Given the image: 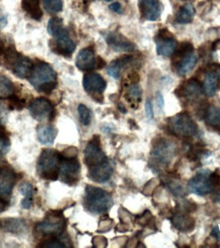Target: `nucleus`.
Listing matches in <instances>:
<instances>
[{
  "label": "nucleus",
  "mask_w": 220,
  "mask_h": 248,
  "mask_svg": "<svg viewBox=\"0 0 220 248\" xmlns=\"http://www.w3.org/2000/svg\"><path fill=\"white\" fill-rule=\"evenodd\" d=\"M57 76L54 69L45 62H39L33 66L29 76L30 84L38 92L49 94L56 87Z\"/></svg>",
  "instance_id": "nucleus-1"
},
{
  "label": "nucleus",
  "mask_w": 220,
  "mask_h": 248,
  "mask_svg": "<svg viewBox=\"0 0 220 248\" xmlns=\"http://www.w3.org/2000/svg\"><path fill=\"white\" fill-rule=\"evenodd\" d=\"M62 156L58 152L45 149L42 151L37 163V171L46 180H56L59 176V168Z\"/></svg>",
  "instance_id": "nucleus-2"
},
{
  "label": "nucleus",
  "mask_w": 220,
  "mask_h": 248,
  "mask_svg": "<svg viewBox=\"0 0 220 248\" xmlns=\"http://www.w3.org/2000/svg\"><path fill=\"white\" fill-rule=\"evenodd\" d=\"M113 204L111 195L101 188L88 185L85 190L86 209L93 214L107 212Z\"/></svg>",
  "instance_id": "nucleus-3"
},
{
  "label": "nucleus",
  "mask_w": 220,
  "mask_h": 248,
  "mask_svg": "<svg viewBox=\"0 0 220 248\" xmlns=\"http://www.w3.org/2000/svg\"><path fill=\"white\" fill-rule=\"evenodd\" d=\"M169 127L173 134L182 138H192L198 133L197 124L186 112L179 113L169 118Z\"/></svg>",
  "instance_id": "nucleus-4"
},
{
  "label": "nucleus",
  "mask_w": 220,
  "mask_h": 248,
  "mask_svg": "<svg viewBox=\"0 0 220 248\" xmlns=\"http://www.w3.org/2000/svg\"><path fill=\"white\" fill-rule=\"evenodd\" d=\"M218 180L215 174H211L208 170H201L195 177L188 181V189L197 195H206L211 193Z\"/></svg>",
  "instance_id": "nucleus-5"
},
{
  "label": "nucleus",
  "mask_w": 220,
  "mask_h": 248,
  "mask_svg": "<svg viewBox=\"0 0 220 248\" xmlns=\"http://www.w3.org/2000/svg\"><path fill=\"white\" fill-rule=\"evenodd\" d=\"M176 153L175 144L167 140H159L153 147L151 157L157 166L165 167L169 165Z\"/></svg>",
  "instance_id": "nucleus-6"
},
{
  "label": "nucleus",
  "mask_w": 220,
  "mask_h": 248,
  "mask_svg": "<svg viewBox=\"0 0 220 248\" xmlns=\"http://www.w3.org/2000/svg\"><path fill=\"white\" fill-rule=\"evenodd\" d=\"M67 226V221L61 214L53 213L50 214L47 218L39 223L36 227V230L43 235L59 236L64 233Z\"/></svg>",
  "instance_id": "nucleus-7"
},
{
  "label": "nucleus",
  "mask_w": 220,
  "mask_h": 248,
  "mask_svg": "<svg viewBox=\"0 0 220 248\" xmlns=\"http://www.w3.org/2000/svg\"><path fill=\"white\" fill-rule=\"evenodd\" d=\"M81 166L78 160L75 158H64L61 159L59 176L61 180L68 185H73L79 181Z\"/></svg>",
  "instance_id": "nucleus-8"
},
{
  "label": "nucleus",
  "mask_w": 220,
  "mask_h": 248,
  "mask_svg": "<svg viewBox=\"0 0 220 248\" xmlns=\"http://www.w3.org/2000/svg\"><path fill=\"white\" fill-rule=\"evenodd\" d=\"M30 113L38 121H49L54 116V107L45 98H37L30 105Z\"/></svg>",
  "instance_id": "nucleus-9"
},
{
  "label": "nucleus",
  "mask_w": 220,
  "mask_h": 248,
  "mask_svg": "<svg viewBox=\"0 0 220 248\" xmlns=\"http://www.w3.org/2000/svg\"><path fill=\"white\" fill-rule=\"evenodd\" d=\"M157 54L163 57H169L174 54L177 43L173 36L167 30H162L155 38Z\"/></svg>",
  "instance_id": "nucleus-10"
},
{
  "label": "nucleus",
  "mask_w": 220,
  "mask_h": 248,
  "mask_svg": "<svg viewBox=\"0 0 220 248\" xmlns=\"http://www.w3.org/2000/svg\"><path fill=\"white\" fill-rule=\"evenodd\" d=\"M17 181L15 171L9 167L0 168V199L9 200Z\"/></svg>",
  "instance_id": "nucleus-11"
},
{
  "label": "nucleus",
  "mask_w": 220,
  "mask_h": 248,
  "mask_svg": "<svg viewBox=\"0 0 220 248\" xmlns=\"http://www.w3.org/2000/svg\"><path fill=\"white\" fill-rule=\"evenodd\" d=\"M53 37L55 39L57 53L66 56H69L73 53V51L76 49V43L71 40L68 31L64 27L60 28Z\"/></svg>",
  "instance_id": "nucleus-12"
},
{
  "label": "nucleus",
  "mask_w": 220,
  "mask_h": 248,
  "mask_svg": "<svg viewBox=\"0 0 220 248\" xmlns=\"http://www.w3.org/2000/svg\"><path fill=\"white\" fill-rule=\"evenodd\" d=\"M83 86L89 94L96 96L101 95L102 93L106 89V81L99 74L95 72H90V74L85 75L83 78Z\"/></svg>",
  "instance_id": "nucleus-13"
},
{
  "label": "nucleus",
  "mask_w": 220,
  "mask_h": 248,
  "mask_svg": "<svg viewBox=\"0 0 220 248\" xmlns=\"http://www.w3.org/2000/svg\"><path fill=\"white\" fill-rule=\"evenodd\" d=\"M142 16L150 22L158 19L162 14V4L159 0H139Z\"/></svg>",
  "instance_id": "nucleus-14"
},
{
  "label": "nucleus",
  "mask_w": 220,
  "mask_h": 248,
  "mask_svg": "<svg viewBox=\"0 0 220 248\" xmlns=\"http://www.w3.org/2000/svg\"><path fill=\"white\" fill-rule=\"evenodd\" d=\"M106 43L114 50L118 52H132L135 49V46L118 32H110L105 35Z\"/></svg>",
  "instance_id": "nucleus-15"
},
{
  "label": "nucleus",
  "mask_w": 220,
  "mask_h": 248,
  "mask_svg": "<svg viewBox=\"0 0 220 248\" xmlns=\"http://www.w3.org/2000/svg\"><path fill=\"white\" fill-rule=\"evenodd\" d=\"M106 160L107 158L102 152L99 142L92 140L87 144L85 150V163L89 168L96 166V165L101 164Z\"/></svg>",
  "instance_id": "nucleus-16"
},
{
  "label": "nucleus",
  "mask_w": 220,
  "mask_h": 248,
  "mask_svg": "<svg viewBox=\"0 0 220 248\" xmlns=\"http://www.w3.org/2000/svg\"><path fill=\"white\" fill-rule=\"evenodd\" d=\"M112 173L113 167L108 159L101 164L96 165V166L89 168V177L98 183L107 182L112 176Z\"/></svg>",
  "instance_id": "nucleus-17"
},
{
  "label": "nucleus",
  "mask_w": 220,
  "mask_h": 248,
  "mask_svg": "<svg viewBox=\"0 0 220 248\" xmlns=\"http://www.w3.org/2000/svg\"><path fill=\"white\" fill-rule=\"evenodd\" d=\"M76 65L82 71H90L95 68L96 57L94 51L90 48L81 50L76 59Z\"/></svg>",
  "instance_id": "nucleus-18"
},
{
  "label": "nucleus",
  "mask_w": 220,
  "mask_h": 248,
  "mask_svg": "<svg viewBox=\"0 0 220 248\" xmlns=\"http://www.w3.org/2000/svg\"><path fill=\"white\" fill-rule=\"evenodd\" d=\"M181 92V97H184L187 100H193L198 98L203 93V86L195 78L186 80L184 85L179 89Z\"/></svg>",
  "instance_id": "nucleus-19"
},
{
  "label": "nucleus",
  "mask_w": 220,
  "mask_h": 248,
  "mask_svg": "<svg viewBox=\"0 0 220 248\" xmlns=\"http://www.w3.org/2000/svg\"><path fill=\"white\" fill-rule=\"evenodd\" d=\"M32 68H33V65L31 60L28 57L22 56V55H18L12 67H10V69L14 71V74L19 78H29L31 71H32Z\"/></svg>",
  "instance_id": "nucleus-20"
},
{
  "label": "nucleus",
  "mask_w": 220,
  "mask_h": 248,
  "mask_svg": "<svg viewBox=\"0 0 220 248\" xmlns=\"http://www.w3.org/2000/svg\"><path fill=\"white\" fill-rule=\"evenodd\" d=\"M56 137V129L50 124H41L37 127V138L40 143L44 146L53 144Z\"/></svg>",
  "instance_id": "nucleus-21"
},
{
  "label": "nucleus",
  "mask_w": 220,
  "mask_h": 248,
  "mask_svg": "<svg viewBox=\"0 0 220 248\" xmlns=\"http://www.w3.org/2000/svg\"><path fill=\"white\" fill-rule=\"evenodd\" d=\"M1 227H3V229L5 231L16 235L24 234L28 228V226L24 221V219H15V218L3 219V221L1 222Z\"/></svg>",
  "instance_id": "nucleus-22"
},
{
  "label": "nucleus",
  "mask_w": 220,
  "mask_h": 248,
  "mask_svg": "<svg viewBox=\"0 0 220 248\" xmlns=\"http://www.w3.org/2000/svg\"><path fill=\"white\" fill-rule=\"evenodd\" d=\"M132 60H133L132 56H122L117 60H114L107 67V74L111 78L118 79L120 78L122 69L127 67L131 63Z\"/></svg>",
  "instance_id": "nucleus-23"
},
{
  "label": "nucleus",
  "mask_w": 220,
  "mask_h": 248,
  "mask_svg": "<svg viewBox=\"0 0 220 248\" xmlns=\"http://www.w3.org/2000/svg\"><path fill=\"white\" fill-rule=\"evenodd\" d=\"M171 223L177 230L182 232L191 231L195 227V220L185 214H175L172 217Z\"/></svg>",
  "instance_id": "nucleus-24"
},
{
  "label": "nucleus",
  "mask_w": 220,
  "mask_h": 248,
  "mask_svg": "<svg viewBox=\"0 0 220 248\" xmlns=\"http://www.w3.org/2000/svg\"><path fill=\"white\" fill-rule=\"evenodd\" d=\"M198 61V55L196 53H192L190 55L186 56L185 58L182 59V61L179 62L177 64V74L180 76H186L187 75L188 72H191L193 70V68L196 66Z\"/></svg>",
  "instance_id": "nucleus-25"
},
{
  "label": "nucleus",
  "mask_w": 220,
  "mask_h": 248,
  "mask_svg": "<svg viewBox=\"0 0 220 248\" xmlns=\"http://www.w3.org/2000/svg\"><path fill=\"white\" fill-rule=\"evenodd\" d=\"M19 192L25 195L24 200L22 201V206L25 210H29L33 203L34 198V187L33 185L29 182H23L18 187Z\"/></svg>",
  "instance_id": "nucleus-26"
},
{
  "label": "nucleus",
  "mask_w": 220,
  "mask_h": 248,
  "mask_svg": "<svg viewBox=\"0 0 220 248\" xmlns=\"http://www.w3.org/2000/svg\"><path fill=\"white\" fill-rule=\"evenodd\" d=\"M22 6L29 16L36 20H40L43 16L40 8V0H22Z\"/></svg>",
  "instance_id": "nucleus-27"
},
{
  "label": "nucleus",
  "mask_w": 220,
  "mask_h": 248,
  "mask_svg": "<svg viewBox=\"0 0 220 248\" xmlns=\"http://www.w3.org/2000/svg\"><path fill=\"white\" fill-rule=\"evenodd\" d=\"M217 82L218 79L214 74V71L207 72L203 84V93H205L208 97H213L217 91Z\"/></svg>",
  "instance_id": "nucleus-28"
},
{
  "label": "nucleus",
  "mask_w": 220,
  "mask_h": 248,
  "mask_svg": "<svg viewBox=\"0 0 220 248\" xmlns=\"http://www.w3.org/2000/svg\"><path fill=\"white\" fill-rule=\"evenodd\" d=\"M195 16V7L192 3H186L176 14V22L179 24L191 23Z\"/></svg>",
  "instance_id": "nucleus-29"
},
{
  "label": "nucleus",
  "mask_w": 220,
  "mask_h": 248,
  "mask_svg": "<svg viewBox=\"0 0 220 248\" xmlns=\"http://www.w3.org/2000/svg\"><path fill=\"white\" fill-rule=\"evenodd\" d=\"M205 120L210 126L220 128V108L209 106L205 111Z\"/></svg>",
  "instance_id": "nucleus-30"
},
{
  "label": "nucleus",
  "mask_w": 220,
  "mask_h": 248,
  "mask_svg": "<svg viewBox=\"0 0 220 248\" xmlns=\"http://www.w3.org/2000/svg\"><path fill=\"white\" fill-rule=\"evenodd\" d=\"M15 87L12 80L4 76H0V98L6 99L14 96Z\"/></svg>",
  "instance_id": "nucleus-31"
},
{
  "label": "nucleus",
  "mask_w": 220,
  "mask_h": 248,
  "mask_svg": "<svg viewBox=\"0 0 220 248\" xmlns=\"http://www.w3.org/2000/svg\"><path fill=\"white\" fill-rule=\"evenodd\" d=\"M165 185L176 196H184L186 193V190L185 189L183 184L173 178H166Z\"/></svg>",
  "instance_id": "nucleus-32"
},
{
  "label": "nucleus",
  "mask_w": 220,
  "mask_h": 248,
  "mask_svg": "<svg viewBox=\"0 0 220 248\" xmlns=\"http://www.w3.org/2000/svg\"><path fill=\"white\" fill-rule=\"evenodd\" d=\"M45 10L49 14H57L62 10V0H42Z\"/></svg>",
  "instance_id": "nucleus-33"
},
{
  "label": "nucleus",
  "mask_w": 220,
  "mask_h": 248,
  "mask_svg": "<svg viewBox=\"0 0 220 248\" xmlns=\"http://www.w3.org/2000/svg\"><path fill=\"white\" fill-rule=\"evenodd\" d=\"M78 112H79L80 121L83 125H89L91 122V117H92L91 110L84 104H80L78 107Z\"/></svg>",
  "instance_id": "nucleus-34"
},
{
  "label": "nucleus",
  "mask_w": 220,
  "mask_h": 248,
  "mask_svg": "<svg viewBox=\"0 0 220 248\" xmlns=\"http://www.w3.org/2000/svg\"><path fill=\"white\" fill-rule=\"evenodd\" d=\"M174 53H175V57H176L177 59H183V58H185L186 56H187V55H190V54L193 53V46H192L191 43L185 42V43H183V44L181 45V47H180L179 49L176 48Z\"/></svg>",
  "instance_id": "nucleus-35"
},
{
  "label": "nucleus",
  "mask_w": 220,
  "mask_h": 248,
  "mask_svg": "<svg viewBox=\"0 0 220 248\" xmlns=\"http://www.w3.org/2000/svg\"><path fill=\"white\" fill-rule=\"evenodd\" d=\"M64 26H62V19L59 18V17H52L49 23L47 25V32L49 33V35L53 36L57 31L62 28Z\"/></svg>",
  "instance_id": "nucleus-36"
},
{
  "label": "nucleus",
  "mask_w": 220,
  "mask_h": 248,
  "mask_svg": "<svg viewBox=\"0 0 220 248\" xmlns=\"http://www.w3.org/2000/svg\"><path fill=\"white\" fill-rule=\"evenodd\" d=\"M128 96L130 97V99L134 100V101H141L142 98V89L139 85L137 84H133L129 90H128Z\"/></svg>",
  "instance_id": "nucleus-37"
},
{
  "label": "nucleus",
  "mask_w": 220,
  "mask_h": 248,
  "mask_svg": "<svg viewBox=\"0 0 220 248\" xmlns=\"http://www.w3.org/2000/svg\"><path fill=\"white\" fill-rule=\"evenodd\" d=\"M40 247H44V248H66L68 247L67 242L62 239H58V238H53L50 239L48 241H46L44 244L40 245Z\"/></svg>",
  "instance_id": "nucleus-38"
},
{
  "label": "nucleus",
  "mask_w": 220,
  "mask_h": 248,
  "mask_svg": "<svg viewBox=\"0 0 220 248\" xmlns=\"http://www.w3.org/2000/svg\"><path fill=\"white\" fill-rule=\"evenodd\" d=\"M10 142L4 134H0V158L9 151Z\"/></svg>",
  "instance_id": "nucleus-39"
},
{
  "label": "nucleus",
  "mask_w": 220,
  "mask_h": 248,
  "mask_svg": "<svg viewBox=\"0 0 220 248\" xmlns=\"http://www.w3.org/2000/svg\"><path fill=\"white\" fill-rule=\"evenodd\" d=\"M145 112H146V116L148 119H153L154 117V111H153V106H152V102L150 100L146 101L145 104Z\"/></svg>",
  "instance_id": "nucleus-40"
},
{
  "label": "nucleus",
  "mask_w": 220,
  "mask_h": 248,
  "mask_svg": "<svg viewBox=\"0 0 220 248\" xmlns=\"http://www.w3.org/2000/svg\"><path fill=\"white\" fill-rule=\"evenodd\" d=\"M77 153H78V151H77L76 148L69 147L68 149H67V150L64 152V154H62V157H64V158H68V159H70V158H76Z\"/></svg>",
  "instance_id": "nucleus-41"
},
{
  "label": "nucleus",
  "mask_w": 220,
  "mask_h": 248,
  "mask_svg": "<svg viewBox=\"0 0 220 248\" xmlns=\"http://www.w3.org/2000/svg\"><path fill=\"white\" fill-rule=\"evenodd\" d=\"M109 8L111 12H113L115 14H121V12H122V7H121L120 3H118V2H114V3L110 4Z\"/></svg>",
  "instance_id": "nucleus-42"
},
{
  "label": "nucleus",
  "mask_w": 220,
  "mask_h": 248,
  "mask_svg": "<svg viewBox=\"0 0 220 248\" xmlns=\"http://www.w3.org/2000/svg\"><path fill=\"white\" fill-rule=\"evenodd\" d=\"M156 102H157V104H158L159 108L162 109L164 106V100H163V96L160 92H158L156 94Z\"/></svg>",
  "instance_id": "nucleus-43"
},
{
  "label": "nucleus",
  "mask_w": 220,
  "mask_h": 248,
  "mask_svg": "<svg viewBox=\"0 0 220 248\" xmlns=\"http://www.w3.org/2000/svg\"><path fill=\"white\" fill-rule=\"evenodd\" d=\"M6 209V201L0 199V214L4 212Z\"/></svg>",
  "instance_id": "nucleus-44"
},
{
  "label": "nucleus",
  "mask_w": 220,
  "mask_h": 248,
  "mask_svg": "<svg viewBox=\"0 0 220 248\" xmlns=\"http://www.w3.org/2000/svg\"><path fill=\"white\" fill-rule=\"evenodd\" d=\"M212 236H214V237H216L217 239H220V232H219V229H218V227H214L213 228V230H212Z\"/></svg>",
  "instance_id": "nucleus-45"
},
{
  "label": "nucleus",
  "mask_w": 220,
  "mask_h": 248,
  "mask_svg": "<svg viewBox=\"0 0 220 248\" xmlns=\"http://www.w3.org/2000/svg\"><path fill=\"white\" fill-rule=\"evenodd\" d=\"M214 74H215V76H216L217 79H218V80H220V64H218V65L215 67Z\"/></svg>",
  "instance_id": "nucleus-46"
},
{
  "label": "nucleus",
  "mask_w": 220,
  "mask_h": 248,
  "mask_svg": "<svg viewBox=\"0 0 220 248\" xmlns=\"http://www.w3.org/2000/svg\"><path fill=\"white\" fill-rule=\"evenodd\" d=\"M3 112H4L3 106H2L1 103H0V121H1V119H2V116H3Z\"/></svg>",
  "instance_id": "nucleus-47"
},
{
  "label": "nucleus",
  "mask_w": 220,
  "mask_h": 248,
  "mask_svg": "<svg viewBox=\"0 0 220 248\" xmlns=\"http://www.w3.org/2000/svg\"><path fill=\"white\" fill-rule=\"evenodd\" d=\"M105 1H107V2H110V1H112V0H105Z\"/></svg>",
  "instance_id": "nucleus-48"
},
{
  "label": "nucleus",
  "mask_w": 220,
  "mask_h": 248,
  "mask_svg": "<svg viewBox=\"0 0 220 248\" xmlns=\"http://www.w3.org/2000/svg\"><path fill=\"white\" fill-rule=\"evenodd\" d=\"M0 227H1V222H0Z\"/></svg>",
  "instance_id": "nucleus-49"
}]
</instances>
